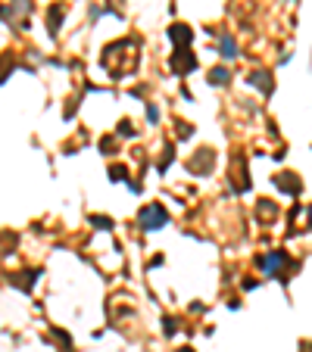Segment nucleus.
<instances>
[{"mask_svg":"<svg viewBox=\"0 0 312 352\" xmlns=\"http://www.w3.org/2000/svg\"><path fill=\"white\" fill-rule=\"evenodd\" d=\"M169 38H172L175 44H185V41H191V28H185V25H172V28H169Z\"/></svg>","mask_w":312,"mask_h":352,"instance_id":"obj_3","label":"nucleus"},{"mask_svg":"<svg viewBox=\"0 0 312 352\" xmlns=\"http://www.w3.org/2000/svg\"><path fill=\"white\" fill-rule=\"evenodd\" d=\"M284 262H287V256H281V253H275V256H265V259H262V262H259V265H262V271H269V274H275V271H278V268H281Z\"/></svg>","mask_w":312,"mask_h":352,"instance_id":"obj_2","label":"nucleus"},{"mask_svg":"<svg viewBox=\"0 0 312 352\" xmlns=\"http://www.w3.org/2000/svg\"><path fill=\"white\" fill-rule=\"evenodd\" d=\"M222 57H228V60H231V57H237V53H234V41L228 38V34L222 38Z\"/></svg>","mask_w":312,"mask_h":352,"instance_id":"obj_4","label":"nucleus"},{"mask_svg":"<svg viewBox=\"0 0 312 352\" xmlns=\"http://www.w3.org/2000/svg\"><path fill=\"white\" fill-rule=\"evenodd\" d=\"M225 81H228V72L225 69H215L212 75H209V84H225Z\"/></svg>","mask_w":312,"mask_h":352,"instance_id":"obj_5","label":"nucleus"},{"mask_svg":"<svg viewBox=\"0 0 312 352\" xmlns=\"http://www.w3.org/2000/svg\"><path fill=\"white\" fill-rule=\"evenodd\" d=\"M141 225H144V231H156V228L166 225V212H162V206H147L141 212Z\"/></svg>","mask_w":312,"mask_h":352,"instance_id":"obj_1","label":"nucleus"},{"mask_svg":"<svg viewBox=\"0 0 312 352\" xmlns=\"http://www.w3.org/2000/svg\"><path fill=\"white\" fill-rule=\"evenodd\" d=\"M309 221H312V212H309Z\"/></svg>","mask_w":312,"mask_h":352,"instance_id":"obj_6","label":"nucleus"}]
</instances>
